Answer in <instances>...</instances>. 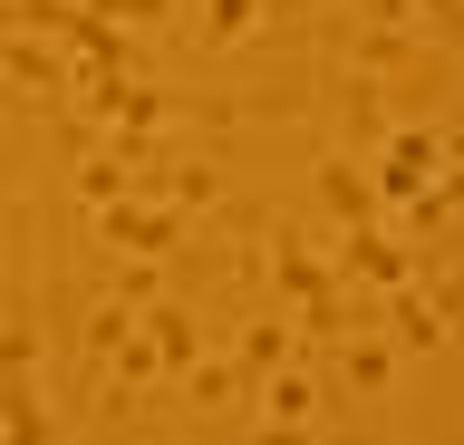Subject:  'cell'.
Returning <instances> with one entry per match:
<instances>
[]
</instances>
